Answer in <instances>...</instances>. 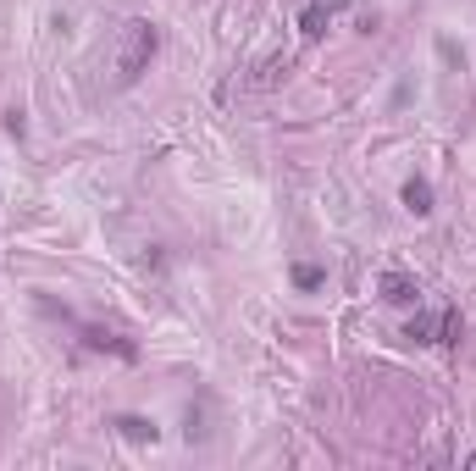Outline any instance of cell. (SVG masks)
Here are the masks:
<instances>
[{"label": "cell", "instance_id": "6da1fadb", "mask_svg": "<svg viewBox=\"0 0 476 471\" xmlns=\"http://www.w3.org/2000/svg\"><path fill=\"white\" fill-rule=\"evenodd\" d=\"M155 45H161V33L145 23V17H134V23H122V39H117V89H127V83H139L145 72H150V61H155Z\"/></svg>", "mask_w": 476, "mask_h": 471}, {"label": "cell", "instance_id": "7a4b0ae2", "mask_svg": "<svg viewBox=\"0 0 476 471\" xmlns=\"http://www.w3.org/2000/svg\"><path fill=\"white\" fill-rule=\"evenodd\" d=\"M415 294H421V283L410 272H382V299H387V306H410Z\"/></svg>", "mask_w": 476, "mask_h": 471}, {"label": "cell", "instance_id": "3957f363", "mask_svg": "<svg viewBox=\"0 0 476 471\" xmlns=\"http://www.w3.org/2000/svg\"><path fill=\"white\" fill-rule=\"evenodd\" d=\"M111 427H117L122 438H134V444H155V438H161V427L145 421V416H111Z\"/></svg>", "mask_w": 476, "mask_h": 471}, {"label": "cell", "instance_id": "277c9868", "mask_svg": "<svg viewBox=\"0 0 476 471\" xmlns=\"http://www.w3.org/2000/svg\"><path fill=\"white\" fill-rule=\"evenodd\" d=\"M405 211H410V217H432V184L426 178L405 184Z\"/></svg>", "mask_w": 476, "mask_h": 471}, {"label": "cell", "instance_id": "5b68a950", "mask_svg": "<svg viewBox=\"0 0 476 471\" xmlns=\"http://www.w3.org/2000/svg\"><path fill=\"white\" fill-rule=\"evenodd\" d=\"M299 33H305V39H322V33H327V0H311V6H305V17H299Z\"/></svg>", "mask_w": 476, "mask_h": 471}, {"label": "cell", "instance_id": "8992f818", "mask_svg": "<svg viewBox=\"0 0 476 471\" xmlns=\"http://www.w3.org/2000/svg\"><path fill=\"white\" fill-rule=\"evenodd\" d=\"M294 283H299V288H322V283H327V272H322L316 261H299V267H294Z\"/></svg>", "mask_w": 476, "mask_h": 471}, {"label": "cell", "instance_id": "52a82bcc", "mask_svg": "<svg viewBox=\"0 0 476 471\" xmlns=\"http://www.w3.org/2000/svg\"><path fill=\"white\" fill-rule=\"evenodd\" d=\"M89 344H95V350H117V355H134V344H122V338H111V333H100V327H89Z\"/></svg>", "mask_w": 476, "mask_h": 471}, {"label": "cell", "instance_id": "ba28073f", "mask_svg": "<svg viewBox=\"0 0 476 471\" xmlns=\"http://www.w3.org/2000/svg\"><path fill=\"white\" fill-rule=\"evenodd\" d=\"M465 466H476V455H471V460H465Z\"/></svg>", "mask_w": 476, "mask_h": 471}]
</instances>
